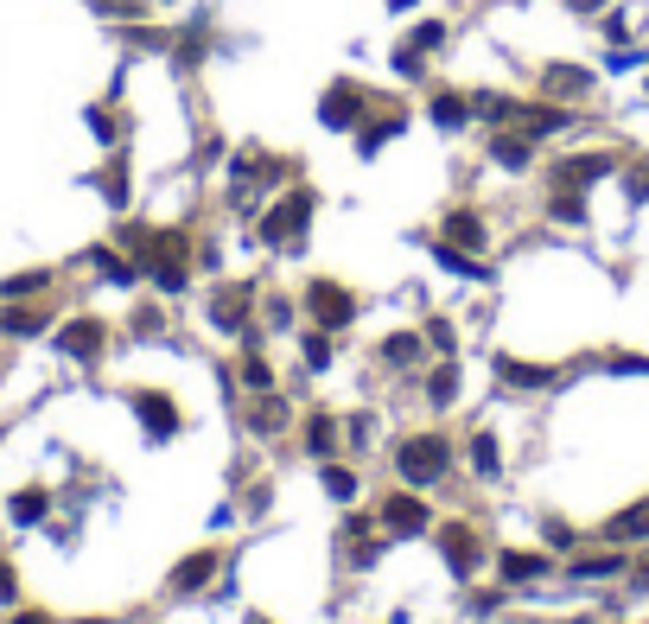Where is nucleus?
I'll return each instance as SVG.
<instances>
[{"label":"nucleus","instance_id":"423d86ee","mask_svg":"<svg viewBox=\"0 0 649 624\" xmlns=\"http://www.w3.org/2000/svg\"><path fill=\"white\" fill-rule=\"evenodd\" d=\"M210 319H217L223 332H242V319H249V287H217V300H210Z\"/></svg>","mask_w":649,"mask_h":624},{"label":"nucleus","instance_id":"39448f33","mask_svg":"<svg viewBox=\"0 0 649 624\" xmlns=\"http://www.w3.org/2000/svg\"><path fill=\"white\" fill-rule=\"evenodd\" d=\"M319 115H325V128H350V121L363 115V83H331Z\"/></svg>","mask_w":649,"mask_h":624},{"label":"nucleus","instance_id":"0eeeda50","mask_svg":"<svg viewBox=\"0 0 649 624\" xmlns=\"http://www.w3.org/2000/svg\"><path fill=\"white\" fill-rule=\"evenodd\" d=\"M541 90H554V96H586V90H592V71H580V64H548V71H541Z\"/></svg>","mask_w":649,"mask_h":624},{"label":"nucleus","instance_id":"6e6552de","mask_svg":"<svg viewBox=\"0 0 649 624\" xmlns=\"http://www.w3.org/2000/svg\"><path fill=\"white\" fill-rule=\"evenodd\" d=\"M382 523H389L395 535H420L427 529V510H420L414 497H389V504H382Z\"/></svg>","mask_w":649,"mask_h":624},{"label":"nucleus","instance_id":"c85d7f7f","mask_svg":"<svg viewBox=\"0 0 649 624\" xmlns=\"http://www.w3.org/2000/svg\"><path fill=\"white\" fill-rule=\"evenodd\" d=\"M20 624H51V618H45V612H26V618H20Z\"/></svg>","mask_w":649,"mask_h":624},{"label":"nucleus","instance_id":"9b49d317","mask_svg":"<svg viewBox=\"0 0 649 624\" xmlns=\"http://www.w3.org/2000/svg\"><path fill=\"white\" fill-rule=\"evenodd\" d=\"M64 351H70V357H96V351H102V325H96V319L64 325Z\"/></svg>","mask_w":649,"mask_h":624},{"label":"nucleus","instance_id":"20e7f679","mask_svg":"<svg viewBox=\"0 0 649 624\" xmlns=\"http://www.w3.org/2000/svg\"><path fill=\"white\" fill-rule=\"evenodd\" d=\"M440 548H446V561H452V574L459 580H471L484 567V548H478V529H465V523H452L446 535H440Z\"/></svg>","mask_w":649,"mask_h":624},{"label":"nucleus","instance_id":"1a4fd4ad","mask_svg":"<svg viewBox=\"0 0 649 624\" xmlns=\"http://www.w3.org/2000/svg\"><path fill=\"white\" fill-rule=\"evenodd\" d=\"M605 172H611V153H586V160L554 166V179H560V185H586V179H605Z\"/></svg>","mask_w":649,"mask_h":624},{"label":"nucleus","instance_id":"4be33fe9","mask_svg":"<svg viewBox=\"0 0 649 624\" xmlns=\"http://www.w3.org/2000/svg\"><path fill=\"white\" fill-rule=\"evenodd\" d=\"M306 440H312V453H338V446H331V440H338V427H331V414H319V421L306 427Z\"/></svg>","mask_w":649,"mask_h":624},{"label":"nucleus","instance_id":"393cba45","mask_svg":"<svg viewBox=\"0 0 649 624\" xmlns=\"http://www.w3.org/2000/svg\"><path fill=\"white\" fill-rule=\"evenodd\" d=\"M471 446H478V453H471V459H478V472H497V465H503V453H497V440H490V433H478Z\"/></svg>","mask_w":649,"mask_h":624},{"label":"nucleus","instance_id":"f8f14e48","mask_svg":"<svg viewBox=\"0 0 649 624\" xmlns=\"http://www.w3.org/2000/svg\"><path fill=\"white\" fill-rule=\"evenodd\" d=\"M605 535H611V542H630V535H649V504L624 510V516H611V523H605Z\"/></svg>","mask_w":649,"mask_h":624},{"label":"nucleus","instance_id":"ddd939ff","mask_svg":"<svg viewBox=\"0 0 649 624\" xmlns=\"http://www.w3.org/2000/svg\"><path fill=\"white\" fill-rule=\"evenodd\" d=\"M210 567H217V554H191L179 574H172V593H191V586H204V580H210Z\"/></svg>","mask_w":649,"mask_h":624},{"label":"nucleus","instance_id":"f03ea898","mask_svg":"<svg viewBox=\"0 0 649 624\" xmlns=\"http://www.w3.org/2000/svg\"><path fill=\"white\" fill-rule=\"evenodd\" d=\"M306 217H312V198H306V192L280 198L274 211L261 217V242H268V249H300V236H306Z\"/></svg>","mask_w":649,"mask_h":624},{"label":"nucleus","instance_id":"a878e982","mask_svg":"<svg viewBox=\"0 0 649 624\" xmlns=\"http://www.w3.org/2000/svg\"><path fill=\"white\" fill-rule=\"evenodd\" d=\"M13 516H20V523H32V516H45V497H39V491H26L20 504H13Z\"/></svg>","mask_w":649,"mask_h":624},{"label":"nucleus","instance_id":"5701e85b","mask_svg":"<svg viewBox=\"0 0 649 624\" xmlns=\"http://www.w3.org/2000/svg\"><path fill=\"white\" fill-rule=\"evenodd\" d=\"M7 332H13V338H32V332H45V312H7Z\"/></svg>","mask_w":649,"mask_h":624},{"label":"nucleus","instance_id":"9d476101","mask_svg":"<svg viewBox=\"0 0 649 624\" xmlns=\"http://www.w3.org/2000/svg\"><path fill=\"white\" fill-rule=\"evenodd\" d=\"M497 376L510 389H548L554 383V370H529V363H516V357H497Z\"/></svg>","mask_w":649,"mask_h":624},{"label":"nucleus","instance_id":"cd10ccee","mask_svg":"<svg viewBox=\"0 0 649 624\" xmlns=\"http://www.w3.org/2000/svg\"><path fill=\"white\" fill-rule=\"evenodd\" d=\"M630 198H637V204L649 198V166H637V172H630Z\"/></svg>","mask_w":649,"mask_h":624},{"label":"nucleus","instance_id":"b1692460","mask_svg":"<svg viewBox=\"0 0 649 624\" xmlns=\"http://www.w3.org/2000/svg\"><path fill=\"white\" fill-rule=\"evenodd\" d=\"M325 491L338 497V504H350V497H357V478H350V472H338V465H331V472H325Z\"/></svg>","mask_w":649,"mask_h":624},{"label":"nucleus","instance_id":"412c9836","mask_svg":"<svg viewBox=\"0 0 649 624\" xmlns=\"http://www.w3.org/2000/svg\"><path fill=\"white\" fill-rule=\"evenodd\" d=\"M465 115H471V109H465L459 96H433V121H440V128H459Z\"/></svg>","mask_w":649,"mask_h":624},{"label":"nucleus","instance_id":"bb28decb","mask_svg":"<svg viewBox=\"0 0 649 624\" xmlns=\"http://www.w3.org/2000/svg\"><path fill=\"white\" fill-rule=\"evenodd\" d=\"M427 338H433V351H452V325H446V319H433Z\"/></svg>","mask_w":649,"mask_h":624},{"label":"nucleus","instance_id":"4468645a","mask_svg":"<svg viewBox=\"0 0 649 624\" xmlns=\"http://www.w3.org/2000/svg\"><path fill=\"white\" fill-rule=\"evenodd\" d=\"M140 414H147V427H153V433H172V427H179V414H172V402H160V389L140 395Z\"/></svg>","mask_w":649,"mask_h":624},{"label":"nucleus","instance_id":"2eb2a0df","mask_svg":"<svg viewBox=\"0 0 649 624\" xmlns=\"http://www.w3.org/2000/svg\"><path fill=\"white\" fill-rule=\"evenodd\" d=\"M503 580H535V574H548V554H503Z\"/></svg>","mask_w":649,"mask_h":624},{"label":"nucleus","instance_id":"a211bd4d","mask_svg":"<svg viewBox=\"0 0 649 624\" xmlns=\"http://www.w3.org/2000/svg\"><path fill=\"white\" fill-rule=\"evenodd\" d=\"M382 357H389L395 370H401V363H414V357H420V338H414V332H395V338H382Z\"/></svg>","mask_w":649,"mask_h":624},{"label":"nucleus","instance_id":"dca6fc26","mask_svg":"<svg viewBox=\"0 0 649 624\" xmlns=\"http://www.w3.org/2000/svg\"><path fill=\"white\" fill-rule=\"evenodd\" d=\"M389 134H401V109H382L370 128H363V153H376L382 141H389Z\"/></svg>","mask_w":649,"mask_h":624},{"label":"nucleus","instance_id":"6ab92c4d","mask_svg":"<svg viewBox=\"0 0 649 624\" xmlns=\"http://www.w3.org/2000/svg\"><path fill=\"white\" fill-rule=\"evenodd\" d=\"M427 402H433V408H452V402H459V370H440V376H433V383H427Z\"/></svg>","mask_w":649,"mask_h":624},{"label":"nucleus","instance_id":"c756f323","mask_svg":"<svg viewBox=\"0 0 649 624\" xmlns=\"http://www.w3.org/2000/svg\"><path fill=\"white\" fill-rule=\"evenodd\" d=\"M573 7H580V13H592V7H605V0H573Z\"/></svg>","mask_w":649,"mask_h":624},{"label":"nucleus","instance_id":"7c9ffc66","mask_svg":"<svg viewBox=\"0 0 649 624\" xmlns=\"http://www.w3.org/2000/svg\"><path fill=\"white\" fill-rule=\"evenodd\" d=\"M249 624H268V618H249Z\"/></svg>","mask_w":649,"mask_h":624},{"label":"nucleus","instance_id":"7ed1b4c3","mask_svg":"<svg viewBox=\"0 0 649 624\" xmlns=\"http://www.w3.org/2000/svg\"><path fill=\"white\" fill-rule=\"evenodd\" d=\"M306 306H312V319H319L325 332H338V325L357 319V300H350V287H338V281H312L306 287Z\"/></svg>","mask_w":649,"mask_h":624},{"label":"nucleus","instance_id":"f257e3e1","mask_svg":"<svg viewBox=\"0 0 649 624\" xmlns=\"http://www.w3.org/2000/svg\"><path fill=\"white\" fill-rule=\"evenodd\" d=\"M446 465H452V446L440 440V433H414L408 446H395V472L408 478V484H433V478H446Z\"/></svg>","mask_w":649,"mask_h":624},{"label":"nucleus","instance_id":"aec40b11","mask_svg":"<svg viewBox=\"0 0 649 624\" xmlns=\"http://www.w3.org/2000/svg\"><path fill=\"white\" fill-rule=\"evenodd\" d=\"M446 236H452V242H465V249H478V242H484V223L459 211V217H446Z\"/></svg>","mask_w":649,"mask_h":624},{"label":"nucleus","instance_id":"f3484780","mask_svg":"<svg viewBox=\"0 0 649 624\" xmlns=\"http://www.w3.org/2000/svg\"><path fill=\"white\" fill-rule=\"evenodd\" d=\"M490 153H497L503 166H529V134H497V141H490Z\"/></svg>","mask_w":649,"mask_h":624}]
</instances>
